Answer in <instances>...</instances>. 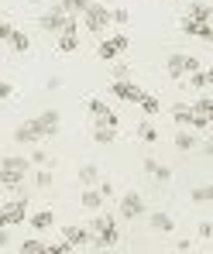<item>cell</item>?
Returning <instances> with one entry per match:
<instances>
[{
    "mask_svg": "<svg viewBox=\"0 0 213 254\" xmlns=\"http://www.w3.org/2000/svg\"><path fill=\"white\" fill-rule=\"evenodd\" d=\"M89 244L96 248V251H107V248H114L117 241H121V230H117V220L110 216V213H100L96 210V216L89 220Z\"/></svg>",
    "mask_w": 213,
    "mask_h": 254,
    "instance_id": "6da1fadb",
    "label": "cell"
},
{
    "mask_svg": "<svg viewBox=\"0 0 213 254\" xmlns=\"http://www.w3.org/2000/svg\"><path fill=\"white\" fill-rule=\"evenodd\" d=\"M79 17L86 21V31H93V35H103L110 28V7L100 3V0H89V7H86Z\"/></svg>",
    "mask_w": 213,
    "mask_h": 254,
    "instance_id": "7a4b0ae2",
    "label": "cell"
},
{
    "mask_svg": "<svg viewBox=\"0 0 213 254\" xmlns=\"http://www.w3.org/2000/svg\"><path fill=\"white\" fill-rule=\"evenodd\" d=\"M193 69H200V59L196 55H186V52H172L169 59H165V72H169L172 79H186Z\"/></svg>",
    "mask_w": 213,
    "mask_h": 254,
    "instance_id": "3957f363",
    "label": "cell"
},
{
    "mask_svg": "<svg viewBox=\"0 0 213 254\" xmlns=\"http://www.w3.org/2000/svg\"><path fill=\"white\" fill-rule=\"evenodd\" d=\"M131 48V38L128 35H114V38H100V45H96V59L100 62H114L117 55H124Z\"/></svg>",
    "mask_w": 213,
    "mask_h": 254,
    "instance_id": "277c9868",
    "label": "cell"
},
{
    "mask_svg": "<svg viewBox=\"0 0 213 254\" xmlns=\"http://www.w3.org/2000/svg\"><path fill=\"white\" fill-rule=\"evenodd\" d=\"M69 17H72V14H66V10H62V7L55 3V7L42 10V17H38V28H42L45 35H59V31H62V28L69 24Z\"/></svg>",
    "mask_w": 213,
    "mask_h": 254,
    "instance_id": "5b68a950",
    "label": "cell"
},
{
    "mask_svg": "<svg viewBox=\"0 0 213 254\" xmlns=\"http://www.w3.org/2000/svg\"><path fill=\"white\" fill-rule=\"evenodd\" d=\"M117 213H121V220H128V223H134V220H141L144 216V199H141V192H124L121 196V206H117Z\"/></svg>",
    "mask_w": 213,
    "mask_h": 254,
    "instance_id": "8992f818",
    "label": "cell"
},
{
    "mask_svg": "<svg viewBox=\"0 0 213 254\" xmlns=\"http://www.w3.org/2000/svg\"><path fill=\"white\" fill-rule=\"evenodd\" d=\"M179 31L182 35H193V38H200V42H213V21H196V17H182L179 21Z\"/></svg>",
    "mask_w": 213,
    "mask_h": 254,
    "instance_id": "52a82bcc",
    "label": "cell"
},
{
    "mask_svg": "<svg viewBox=\"0 0 213 254\" xmlns=\"http://www.w3.org/2000/svg\"><path fill=\"white\" fill-rule=\"evenodd\" d=\"M14 141H17V144H24V148H35V144H42L45 134H42V127H38V121L31 117V121L17 124V130H14Z\"/></svg>",
    "mask_w": 213,
    "mask_h": 254,
    "instance_id": "ba28073f",
    "label": "cell"
},
{
    "mask_svg": "<svg viewBox=\"0 0 213 254\" xmlns=\"http://www.w3.org/2000/svg\"><path fill=\"white\" fill-rule=\"evenodd\" d=\"M110 93L117 96V100H124V103H138V96L144 93L138 83H131V79H114L110 83Z\"/></svg>",
    "mask_w": 213,
    "mask_h": 254,
    "instance_id": "9c48e42d",
    "label": "cell"
},
{
    "mask_svg": "<svg viewBox=\"0 0 213 254\" xmlns=\"http://www.w3.org/2000/svg\"><path fill=\"white\" fill-rule=\"evenodd\" d=\"M3 216H7V227L24 223V220H28V199L21 196V199H14V203H7V206H3Z\"/></svg>",
    "mask_w": 213,
    "mask_h": 254,
    "instance_id": "30bf717a",
    "label": "cell"
},
{
    "mask_svg": "<svg viewBox=\"0 0 213 254\" xmlns=\"http://www.w3.org/2000/svg\"><path fill=\"white\" fill-rule=\"evenodd\" d=\"M35 121H38V127H42L45 137H55L59 127H62V114H59V110H45V114H38Z\"/></svg>",
    "mask_w": 213,
    "mask_h": 254,
    "instance_id": "8fae6325",
    "label": "cell"
},
{
    "mask_svg": "<svg viewBox=\"0 0 213 254\" xmlns=\"http://www.w3.org/2000/svg\"><path fill=\"white\" fill-rule=\"evenodd\" d=\"M62 237L72 244V248H86L89 244V227H79V223H69V227H62Z\"/></svg>",
    "mask_w": 213,
    "mask_h": 254,
    "instance_id": "7c38bea8",
    "label": "cell"
},
{
    "mask_svg": "<svg viewBox=\"0 0 213 254\" xmlns=\"http://www.w3.org/2000/svg\"><path fill=\"white\" fill-rule=\"evenodd\" d=\"M79 203H83V210H89V213H96V210H103V196H100V189L96 186H86L83 189V196H79Z\"/></svg>",
    "mask_w": 213,
    "mask_h": 254,
    "instance_id": "4fadbf2b",
    "label": "cell"
},
{
    "mask_svg": "<svg viewBox=\"0 0 213 254\" xmlns=\"http://www.w3.org/2000/svg\"><path fill=\"white\" fill-rule=\"evenodd\" d=\"M0 186H3L7 192H21V186H24V172L0 169Z\"/></svg>",
    "mask_w": 213,
    "mask_h": 254,
    "instance_id": "5bb4252c",
    "label": "cell"
},
{
    "mask_svg": "<svg viewBox=\"0 0 213 254\" xmlns=\"http://www.w3.org/2000/svg\"><path fill=\"white\" fill-rule=\"evenodd\" d=\"M186 83L193 86V89H200V93H203V89H210V83H213V72L200 65V69H193V72L186 76Z\"/></svg>",
    "mask_w": 213,
    "mask_h": 254,
    "instance_id": "9a60e30c",
    "label": "cell"
},
{
    "mask_svg": "<svg viewBox=\"0 0 213 254\" xmlns=\"http://www.w3.org/2000/svg\"><path fill=\"white\" fill-rule=\"evenodd\" d=\"M138 107H141L144 117H158V114H162V103H158L155 93H141V96H138Z\"/></svg>",
    "mask_w": 213,
    "mask_h": 254,
    "instance_id": "2e32d148",
    "label": "cell"
},
{
    "mask_svg": "<svg viewBox=\"0 0 213 254\" xmlns=\"http://www.w3.org/2000/svg\"><path fill=\"white\" fill-rule=\"evenodd\" d=\"M175 151H182V155L196 151V134H193L189 127H179V134H175Z\"/></svg>",
    "mask_w": 213,
    "mask_h": 254,
    "instance_id": "e0dca14e",
    "label": "cell"
},
{
    "mask_svg": "<svg viewBox=\"0 0 213 254\" xmlns=\"http://www.w3.org/2000/svg\"><path fill=\"white\" fill-rule=\"evenodd\" d=\"M148 223H151V230H158V234H172L175 230V220H172V213H151L148 216Z\"/></svg>",
    "mask_w": 213,
    "mask_h": 254,
    "instance_id": "ac0fdd59",
    "label": "cell"
},
{
    "mask_svg": "<svg viewBox=\"0 0 213 254\" xmlns=\"http://www.w3.org/2000/svg\"><path fill=\"white\" fill-rule=\"evenodd\" d=\"M3 45H7V48H10L14 55H24V52L31 48V38H28L24 31H17V28H14V31H10V38H7Z\"/></svg>",
    "mask_w": 213,
    "mask_h": 254,
    "instance_id": "d6986e66",
    "label": "cell"
},
{
    "mask_svg": "<svg viewBox=\"0 0 213 254\" xmlns=\"http://www.w3.org/2000/svg\"><path fill=\"white\" fill-rule=\"evenodd\" d=\"M114 137H117V127H107L100 121H93V141L96 144H114Z\"/></svg>",
    "mask_w": 213,
    "mask_h": 254,
    "instance_id": "ffe728a7",
    "label": "cell"
},
{
    "mask_svg": "<svg viewBox=\"0 0 213 254\" xmlns=\"http://www.w3.org/2000/svg\"><path fill=\"white\" fill-rule=\"evenodd\" d=\"M28 223H31L35 230H48V227L55 223V213H52V210H38V213L28 216Z\"/></svg>",
    "mask_w": 213,
    "mask_h": 254,
    "instance_id": "44dd1931",
    "label": "cell"
},
{
    "mask_svg": "<svg viewBox=\"0 0 213 254\" xmlns=\"http://www.w3.org/2000/svg\"><path fill=\"white\" fill-rule=\"evenodd\" d=\"M138 137H141L144 144H155V141H158V127H155V121H151V117L138 124Z\"/></svg>",
    "mask_w": 213,
    "mask_h": 254,
    "instance_id": "7402d4cb",
    "label": "cell"
},
{
    "mask_svg": "<svg viewBox=\"0 0 213 254\" xmlns=\"http://www.w3.org/2000/svg\"><path fill=\"white\" fill-rule=\"evenodd\" d=\"M189 17H196V21H210L213 7H210V3H203V0H189Z\"/></svg>",
    "mask_w": 213,
    "mask_h": 254,
    "instance_id": "603a6c76",
    "label": "cell"
},
{
    "mask_svg": "<svg viewBox=\"0 0 213 254\" xmlns=\"http://www.w3.org/2000/svg\"><path fill=\"white\" fill-rule=\"evenodd\" d=\"M172 121H175V127H189V121H193L189 103H175V107H172Z\"/></svg>",
    "mask_w": 213,
    "mask_h": 254,
    "instance_id": "cb8c5ba5",
    "label": "cell"
},
{
    "mask_svg": "<svg viewBox=\"0 0 213 254\" xmlns=\"http://www.w3.org/2000/svg\"><path fill=\"white\" fill-rule=\"evenodd\" d=\"M0 169H14V172H24V175H28L31 162H28V158H21V155H7V158H0Z\"/></svg>",
    "mask_w": 213,
    "mask_h": 254,
    "instance_id": "d4e9b609",
    "label": "cell"
},
{
    "mask_svg": "<svg viewBox=\"0 0 213 254\" xmlns=\"http://www.w3.org/2000/svg\"><path fill=\"white\" fill-rule=\"evenodd\" d=\"M189 110H193V114H207V117H213V100L203 93V96H196V100L189 103Z\"/></svg>",
    "mask_w": 213,
    "mask_h": 254,
    "instance_id": "484cf974",
    "label": "cell"
},
{
    "mask_svg": "<svg viewBox=\"0 0 213 254\" xmlns=\"http://www.w3.org/2000/svg\"><path fill=\"white\" fill-rule=\"evenodd\" d=\"M148 175H151L158 186H169V182H172V169H169V165H158V162L151 165V172H148Z\"/></svg>",
    "mask_w": 213,
    "mask_h": 254,
    "instance_id": "4316f807",
    "label": "cell"
},
{
    "mask_svg": "<svg viewBox=\"0 0 213 254\" xmlns=\"http://www.w3.org/2000/svg\"><path fill=\"white\" fill-rule=\"evenodd\" d=\"M59 7H62L66 14H72V17H79V14H83L86 7H89V0H62Z\"/></svg>",
    "mask_w": 213,
    "mask_h": 254,
    "instance_id": "83f0119b",
    "label": "cell"
},
{
    "mask_svg": "<svg viewBox=\"0 0 213 254\" xmlns=\"http://www.w3.org/2000/svg\"><path fill=\"white\" fill-rule=\"evenodd\" d=\"M193 203H200V206L213 203V186H196L193 189Z\"/></svg>",
    "mask_w": 213,
    "mask_h": 254,
    "instance_id": "f1b7e54d",
    "label": "cell"
},
{
    "mask_svg": "<svg viewBox=\"0 0 213 254\" xmlns=\"http://www.w3.org/2000/svg\"><path fill=\"white\" fill-rule=\"evenodd\" d=\"M96 179H100V169H96V165H83V169H79V182H83V186H96Z\"/></svg>",
    "mask_w": 213,
    "mask_h": 254,
    "instance_id": "f546056e",
    "label": "cell"
},
{
    "mask_svg": "<svg viewBox=\"0 0 213 254\" xmlns=\"http://www.w3.org/2000/svg\"><path fill=\"white\" fill-rule=\"evenodd\" d=\"M28 162L38 165V169H52V158H48V151H42V148H35V155H31Z\"/></svg>",
    "mask_w": 213,
    "mask_h": 254,
    "instance_id": "4dcf8cb0",
    "label": "cell"
},
{
    "mask_svg": "<svg viewBox=\"0 0 213 254\" xmlns=\"http://www.w3.org/2000/svg\"><path fill=\"white\" fill-rule=\"evenodd\" d=\"M69 251H76V248H72L66 237H62L59 244H45V254H69Z\"/></svg>",
    "mask_w": 213,
    "mask_h": 254,
    "instance_id": "1f68e13d",
    "label": "cell"
},
{
    "mask_svg": "<svg viewBox=\"0 0 213 254\" xmlns=\"http://www.w3.org/2000/svg\"><path fill=\"white\" fill-rule=\"evenodd\" d=\"M21 254H45V241H21Z\"/></svg>",
    "mask_w": 213,
    "mask_h": 254,
    "instance_id": "d6a6232c",
    "label": "cell"
},
{
    "mask_svg": "<svg viewBox=\"0 0 213 254\" xmlns=\"http://www.w3.org/2000/svg\"><path fill=\"white\" fill-rule=\"evenodd\" d=\"M35 186H38V189H48V186H52V169H38L35 172Z\"/></svg>",
    "mask_w": 213,
    "mask_h": 254,
    "instance_id": "836d02e7",
    "label": "cell"
},
{
    "mask_svg": "<svg viewBox=\"0 0 213 254\" xmlns=\"http://www.w3.org/2000/svg\"><path fill=\"white\" fill-rule=\"evenodd\" d=\"M128 21H131V14L124 7H114V10H110V24H128Z\"/></svg>",
    "mask_w": 213,
    "mask_h": 254,
    "instance_id": "e575fe53",
    "label": "cell"
},
{
    "mask_svg": "<svg viewBox=\"0 0 213 254\" xmlns=\"http://www.w3.org/2000/svg\"><path fill=\"white\" fill-rule=\"evenodd\" d=\"M196 237H200V241H210V237H213V223H210V220H203V223L196 227Z\"/></svg>",
    "mask_w": 213,
    "mask_h": 254,
    "instance_id": "d590c367",
    "label": "cell"
},
{
    "mask_svg": "<svg viewBox=\"0 0 213 254\" xmlns=\"http://www.w3.org/2000/svg\"><path fill=\"white\" fill-rule=\"evenodd\" d=\"M96 189H100V196H103V199H110V196H114V182H107V179H96Z\"/></svg>",
    "mask_w": 213,
    "mask_h": 254,
    "instance_id": "8d00e7d4",
    "label": "cell"
},
{
    "mask_svg": "<svg viewBox=\"0 0 213 254\" xmlns=\"http://www.w3.org/2000/svg\"><path fill=\"white\" fill-rule=\"evenodd\" d=\"M10 96H14V86L7 79H0V100H10Z\"/></svg>",
    "mask_w": 213,
    "mask_h": 254,
    "instance_id": "74e56055",
    "label": "cell"
},
{
    "mask_svg": "<svg viewBox=\"0 0 213 254\" xmlns=\"http://www.w3.org/2000/svg\"><path fill=\"white\" fill-rule=\"evenodd\" d=\"M10 31H14V24H10V21H0V42H7Z\"/></svg>",
    "mask_w": 213,
    "mask_h": 254,
    "instance_id": "f35d334b",
    "label": "cell"
},
{
    "mask_svg": "<svg viewBox=\"0 0 213 254\" xmlns=\"http://www.w3.org/2000/svg\"><path fill=\"white\" fill-rule=\"evenodd\" d=\"M114 79H131V69L128 65H114Z\"/></svg>",
    "mask_w": 213,
    "mask_h": 254,
    "instance_id": "ab89813d",
    "label": "cell"
},
{
    "mask_svg": "<svg viewBox=\"0 0 213 254\" xmlns=\"http://www.w3.org/2000/svg\"><path fill=\"white\" fill-rule=\"evenodd\" d=\"M7 244H10V237H7V227H0V251H3Z\"/></svg>",
    "mask_w": 213,
    "mask_h": 254,
    "instance_id": "60d3db41",
    "label": "cell"
},
{
    "mask_svg": "<svg viewBox=\"0 0 213 254\" xmlns=\"http://www.w3.org/2000/svg\"><path fill=\"white\" fill-rule=\"evenodd\" d=\"M0 227H7V216H3V206H0Z\"/></svg>",
    "mask_w": 213,
    "mask_h": 254,
    "instance_id": "b9f144b4",
    "label": "cell"
},
{
    "mask_svg": "<svg viewBox=\"0 0 213 254\" xmlns=\"http://www.w3.org/2000/svg\"><path fill=\"white\" fill-rule=\"evenodd\" d=\"M100 3H107V7H110V3H114V0H100Z\"/></svg>",
    "mask_w": 213,
    "mask_h": 254,
    "instance_id": "7bdbcfd3",
    "label": "cell"
}]
</instances>
